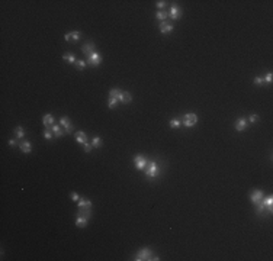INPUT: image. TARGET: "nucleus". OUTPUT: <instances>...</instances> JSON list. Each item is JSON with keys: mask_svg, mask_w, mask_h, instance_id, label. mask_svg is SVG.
Here are the masks:
<instances>
[{"mask_svg": "<svg viewBox=\"0 0 273 261\" xmlns=\"http://www.w3.org/2000/svg\"><path fill=\"white\" fill-rule=\"evenodd\" d=\"M158 171H160V167H158V164L155 161H150L148 163V167H147V177L148 179H154Z\"/></svg>", "mask_w": 273, "mask_h": 261, "instance_id": "obj_1", "label": "nucleus"}, {"mask_svg": "<svg viewBox=\"0 0 273 261\" xmlns=\"http://www.w3.org/2000/svg\"><path fill=\"white\" fill-rule=\"evenodd\" d=\"M263 197H264V193H263L262 190H254V191L250 193V200H251L253 205L260 203V202L263 200Z\"/></svg>", "mask_w": 273, "mask_h": 261, "instance_id": "obj_2", "label": "nucleus"}, {"mask_svg": "<svg viewBox=\"0 0 273 261\" xmlns=\"http://www.w3.org/2000/svg\"><path fill=\"white\" fill-rule=\"evenodd\" d=\"M151 255H153V252L148 250V248H143L138 254L135 255V261H144V260H150L151 258Z\"/></svg>", "mask_w": 273, "mask_h": 261, "instance_id": "obj_3", "label": "nucleus"}, {"mask_svg": "<svg viewBox=\"0 0 273 261\" xmlns=\"http://www.w3.org/2000/svg\"><path fill=\"white\" fill-rule=\"evenodd\" d=\"M134 163H135V167L138 168V170H144L147 165H148V160L143 155H136L134 158Z\"/></svg>", "mask_w": 273, "mask_h": 261, "instance_id": "obj_4", "label": "nucleus"}, {"mask_svg": "<svg viewBox=\"0 0 273 261\" xmlns=\"http://www.w3.org/2000/svg\"><path fill=\"white\" fill-rule=\"evenodd\" d=\"M87 62H89L90 65H93V67H98V65L102 62V55H100L99 52H93L92 55L87 58Z\"/></svg>", "mask_w": 273, "mask_h": 261, "instance_id": "obj_5", "label": "nucleus"}, {"mask_svg": "<svg viewBox=\"0 0 273 261\" xmlns=\"http://www.w3.org/2000/svg\"><path fill=\"white\" fill-rule=\"evenodd\" d=\"M60 125L64 128V130H65L67 134H71V132H73V125H71V122H70V119H68V118L63 116V118L60 119Z\"/></svg>", "mask_w": 273, "mask_h": 261, "instance_id": "obj_6", "label": "nucleus"}, {"mask_svg": "<svg viewBox=\"0 0 273 261\" xmlns=\"http://www.w3.org/2000/svg\"><path fill=\"white\" fill-rule=\"evenodd\" d=\"M81 51H83V54L89 58L93 52H96V51H95V43H93V42H87V43H84L83 48H81Z\"/></svg>", "mask_w": 273, "mask_h": 261, "instance_id": "obj_7", "label": "nucleus"}, {"mask_svg": "<svg viewBox=\"0 0 273 261\" xmlns=\"http://www.w3.org/2000/svg\"><path fill=\"white\" fill-rule=\"evenodd\" d=\"M42 122H44V126H45V129H51V126L54 125L55 119H54V116H52V115L47 113V115H44V118H42Z\"/></svg>", "mask_w": 273, "mask_h": 261, "instance_id": "obj_8", "label": "nucleus"}, {"mask_svg": "<svg viewBox=\"0 0 273 261\" xmlns=\"http://www.w3.org/2000/svg\"><path fill=\"white\" fill-rule=\"evenodd\" d=\"M77 206H79V209H90L92 207V200L86 199V197H80L77 200Z\"/></svg>", "mask_w": 273, "mask_h": 261, "instance_id": "obj_9", "label": "nucleus"}, {"mask_svg": "<svg viewBox=\"0 0 273 261\" xmlns=\"http://www.w3.org/2000/svg\"><path fill=\"white\" fill-rule=\"evenodd\" d=\"M245 128H247V119L240 118V119L235 120V130H238V132H243Z\"/></svg>", "mask_w": 273, "mask_h": 261, "instance_id": "obj_10", "label": "nucleus"}, {"mask_svg": "<svg viewBox=\"0 0 273 261\" xmlns=\"http://www.w3.org/2000/svg\"><path fill=\"white\" fill-rule=\"evenodd\" d=\"M180 15H182L180 7H177V6H171V7H170V10H169V17H171V19H179Z\"/></svg>", "mask_w": 273, "mask_h": 261, "instance_id": "obj_11", "label": "nucleus"}, {"mask_svg": "<svg viewBox=\"0 0 273 261\" xmlns=\"http://www.w3.org/2000/svg\"><path fill=\"white\" fill-rule=\"evenodd\" d=\"M74 137H76V141H77L79 144H86V142H89V138H87V135H86L84 132H81V130H79V132H76V134H74Z\"/></svg>", "mask_w": 273, "mask_h": 261, "instance_id": "obj_12", "label": "nucleus"}, {"mask_svg": "<svg viewBox=\"0 0 273 261\" xmlns=\"http://www.w3.org/2000/svg\"><path fill=\"white\" fill-rule=\"evenodd\" d=\"M173 31V25L169 23V22H161L160 23V32L161 33H169Z\"/></svg>", "mask_w": 273, "mask_h": 261, "instance_id": "obj_13", "label": "nucleus"}, {"mask_svg": "<svg viewBox=\"0 0 273 261\" xmlns=\"http://www.w3.org/2000/svg\"><path fill=\"white\" fill-rule=\"evenodd\" d=\"M51 130H52V134H54L55 137H58V138H60V137H63V135L65 134V130H63V129H61V126H60V125H55V123L51 126Z\"/></svg>", "mask_w": 273, "mask_h": 261, "instance_id": "obj_14", "label": "nucleus"}, {"mask_svg": "<svg viewBox=\"0 0 273 261\" xmlns=\"http://www.w3.org/2000/svg\"><path fill=\"white\" fill-rule=\"evenodd\" d=\"M19 147H20V149L24 151L25 154H29L31 149H32V147H31V142H29V141H22V142L19 144Z\"/></svg>", "mask_w": 273, "mask_h": 261, "instance_id": "obj_15", "label": "nucleus"}, {"mask_svg": "<svg viewBox=\"0 0 273 261\" xmlns=\"http://www.w3.org/2000/svg\"><path fill=\"white\" fill-rule=\"evenodd\" d=\"M155 17H157V20H160V22H166V19L169 17V13L164 12V10H158Z\"/></svg>", "mask_w": 273, "mask_h": 261, "instance_id": "obj_16", "label": "nucleus"}, {"mask_svg": "<svg viewBox=\"0 0 273 261\" xmlns=\"http://www.w3.org/2000/svg\"><path fill=\"white\" fill-rule=\"evenodd\" d=\"M63 58H64L67 62H70V64H76V61H77V58H76L73 54H68V52H65V54L63 55Z\"/></svg>", "mask_w": 273, "mask_h": 261, "instance_id": "obj_17", "label": "nucleus"}, {"mask_svg": "<svg viewBox=\"0 0 273 261\" xmlns=\"http://www.w3.org/2000/svg\"><path fill=\"white\" fill-rule=\"evenodd\" d=\"M15 135H16V138L17 139H22L25 137V130H24V128L22 126H17L16 129H15Z\"/></svg>", "mask_w": 273, "mask_h": 261, "instance_id": "obj_18", "label": "nucleus"}, {"mask_svg": "<svg viewBox=\"0 0 273 261\" xmlns=\"http://www.w3.org/2000/svg\"><path fill=\"white\" fill-rule=\"evenodd\" d=\"M264 205H266V207H267L269 212L273 210V209H272V205H273V196H267V197H264Z\"/></svg>", "mask_w": 273, "mask_h": 261, "instance_id": "obj_19", "label": "nucleus"}, {"mask_svg": "<svg viewBox=\"0 0 273 261\" xmlns=\"http://www.w3.org/2000/svg\"><path fill=\"white\" fill-rule=\"evenodd\" d=\"M118 99L116 97H109V102H108V104H109V109H115L116 107V104H118Z\"/></svg>", "mask_w": 273, "mask_h": 261, "instance_id": "obj_20", "label": "nucleus"}, {"mask_svg": "<svg viewBox=\"0 0 273 261\" xmlns=\"http://www.w3.org/2000/svg\"><path fill=\"white\" fill-rule=\"evenodd\" d=\"M68 35H70V41H79V39H80V36H81V33H80L79 31L70 32V33H68Z\"/></svg>", "mask_w": 273, "mask_h": 261, "instance_id": "obj_21", "label": "nucleus"}, {"mask_svg": "<svg viewBox=\"0 0 273 261\" xmlns=\"http://www.w3.org/2000/svg\"><path fill=\"white\" fill-rule=\"evenodd\" d=\"M196 122H198V119H185V120H183V125L188 126V128H190V126L196 125Z\"/></svg>", "mask_w": 273, "mask_h": 261, "instance_id": "obj_22", "label": "nucleus"}, {"mask_svg": "<svg viewBox=\"0 0 273 261\" xmlns=\"http://www.w3.org/2000/svg\"><path fill=\"white\" fill-rule=\"evenodd\" d=\"M92 147H95V148L102 147V139H100L99 137H95V138H93V141H92Z\"/></svg>", "mask_w": 273, "mask_h": 261, "instance_id": "obj_23", "label": "nucleus"}, {"mask_svg": "<svg viewBox=\"0 0 273 261\" xmlns=\"http://www.w3.org/2000/svg\"><path fill=\"white\" fill-rule=\"evenodd\" d=\"M180 125H182V120L177 119V118H174V119L170 120V126H171V128H179Z\"/></svg>", "mask_w": 273, "mask_h": 261, "instance_id": "obj_24", "label": "nucleus"}, {"mask_svg": "<svg viewBox=\"0 0 273 261\" xmlns=\"http://www.w3.org/2000/svg\"><path fill=\"white\" fill-rule=\"evenodd\" d=\"M74 65H76L79 70H84V67H86V61H83V60H77Z\"/></svg>", "mask_w": 273, "mask_h": 261, "instance_id": "obj_25", "label": "nucleus"}, {"mask_svg": "<svg viewBox=\"0 0 273 261\" xmlns=\"http://www.w3.org/2000/svg\"><path fill=\"white\" fill-rule=\"evenodd\" d=\"M52 130L51 129H45V132H44V137H45V139H51L52 138Z\"/></svg>", "mask_w": 273, "mask_h": 261, "instance_id": "obj_26", "label": "nucleus"}, {"mask_svg": "<svg viewBox=\"0 0 273 261\" xmlns=\"http://www.w3.org/2000/svg\"><path fill=\"white\" fill-rule=\"evenodd\" d=\"M254 84L263 86V84H264V78H263V77H256V78H254Z\"/></svg>", "mask_w": 273, "mask_h": 261, "instance_id": "obj_27", "label": "nucleus"}, {"mask_svg": "<svg viewBox=\"0 0 273 261\" xmlns=\"http://www.w3.org/2000/svg\"><path fill=\"white\" fill-rule=\"evenodd\" d=\"M132 100V97H131V94L128 93V92H125L124 93V103H129Z\"/></svg>", "mask_w": 273, "mask_h": 261, "instance_id": "obj_28", "label": "nucleus"}, {"mask_svg": "<svg viewBox=\"0 0 273 261\" xmlns=\"http://www.w3.org/2000/svg\"><path fill=\"white\" fill-rule=\"evenodd\" d=\"M248 120L251 122V123H256V122L259 120V115H250V116H248Z\"/></svg>", "mask_w": 273, "mask_h": 261, "instance_id": "obj_29", "label": "nucleus"}, {"mask_svg": "<svg viewBox=\"0 0 273 261\" xmlns=\"http://www.w3.org/2000/svg\"><path fill=\"white\" fill-rule=\"evenodd\" d=\"M83 147H84V152H90L92 151V144H89V142H86V144H83Z\"/></svg>", "mask_w": 273, "mask_h": 261, "instance_id": "obj_30", "label": "nucleus"}, {"mask_svg": "<svg viewBox=\"0 0 273 261\" xmlns=\"http://www.w3.org/2000/svg\"><path fill=\"white\" fill-rule=\"evenodd\" d=\"M155 5H157V7H158V9H163V7L167 5V2H164V0H160V2H157Z\"/></svg>", "mask_w": 273, "mask_h": 261, "instance_id": "obj_31", "label": "nucleus"}, {"mask_svg": "<svg viewBox=\"0 0 273 261\" xmlns=\"http://www.w3.org/2000/svg\"><path fill=\"white\" fill-rule=\"evenodd\" d=\"M185 119H198V116H196V113H186Z\"/></svg>", "mask_w": 273, "mask_h": 261, "instance_id": "obj_32", "label": "nucleus"}, {"mask_svg": "<svg viewBox=\"0 0 273 261\" xmlns=\"http://www.w3.org/2000/svg\"><path fill=\"white\" fill-rule=\"evenodd\" d=\"M272 78H273V76H272V73H269V74L266 76V80H264V83L270 84V83H272Z\"/></svg>", "mask_w": 273, "mask_h": 261, "instance_id": "obj_33", "label": "nucleus"}, {"mask_svg": "<svg viewBox=\"0 0 273 261\" xmlns=\"http://www.w3.org/2000/svg\"><path fill=\"white\" fill-rule=\"evenodd\" d=\"M71 199H73L74 202H77V200L80 199V196H79V194H77L76 191H73V193H71Z\"/></svg>", "mask_w": 273, "mask_h": 261, "instance_id": "obj_34", "label": "nucleus"}, {"mask_svg": "<svg viewBox=\"0 0 273 261\" xmlns=\"http://www.w3.org/2000/svg\"><path fill=\"white\" fill-rule=\"evenodd\" d=\"M9 145H10V147H15V145H16V139H9Z\"/></svg>", "mask_w": 273, "mask_h": 261, "instance_id": "obj_35", "label": "nucleus"}, {"mask_svg": "<svg viewBox=\"0 0 273 261\" xmlns=\"http://www.w3.org/2000/svg\"><path fill=\"white\" fill-rule=\"evenodd\" d=\"M150 260H153V261H158V260H160V258H158L157 255H151V258Z\"/></svg>", "mask_w": 273, "mask_h": 261, "instance_id": "obj_36", "label": "nucleus"}, {"mask_svg": "<svg viewBox=\"0 0 273 261\" xmlns=\"http://www.w3.org/2000/svg\"><path fill=\"white\" fill-rule=\"evenodd\" d=\"M64 39H65L67 42H70V35H68V33H65V35H64Z\"/></svg>", "mask_w": 273, "mask_h": 261, "instance_id": "obj_37", "label": "nucleus"}]
</instances>
